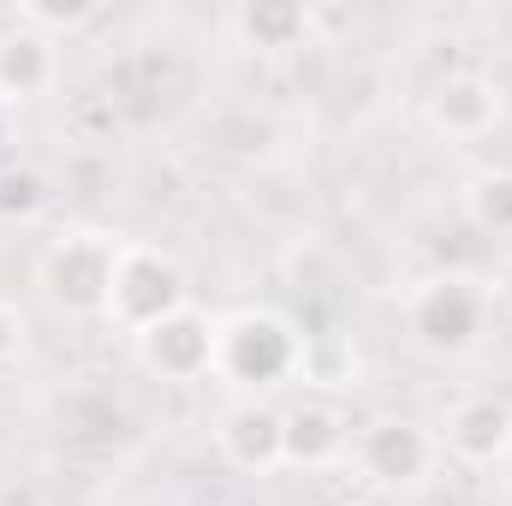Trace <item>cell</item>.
I'll list each match as a JSON object with an SVG mask.
<instances>
[{
    "label": "cell",
    "instance_id": "6da1fadb",
    "mask_svg": "<svg viewBox=\"0 0 512 506\" xmlns=\"http://www.w3.org/2000/svg\"><path fill=\"white\" fill-rule=\"evenodd\" d=\"M120 239L102 227H66L36 256V286L60 316H108L114 298V268H120Z\"/></svg>",
    "mask_w": 512,
    "mask_h": 506
},
{
    "label": "cell",
    "instance_id": "7a4b0ae2",
    "mask_svg": "<svg viewBox=\"0 0 512 506\" xmlns=\"http://www.w3.org/2000/svg\"><path fill=\"white\" fill-rule=\"evenodd\" d=\"M304 364V340L280 310H233L227 322H215V376L233 387H280Z\"/></svg>",
    "mask_w": 512,
    "mask_h": 506
},
{
    "label": "cell",
    "instance_id": "3957f363",
    "mask_svg": "<svg viewBox=\"0 0 512 506\" xmlns=\"http://www.w3.org/2000/svg\"><path fill=\"white\" fill-rule=\"evenodd\" d=\"M191 304V286H185V268L155 245H126L120 251V268H114V298H108V316L126 328V334H143L155 322H167L173 310Z\"/></svg>",
    "mask_w": 512,
    "mask_h": 506
},
{
    "label": "cell",
    "instance_id": "277c9868",
    "mask_svg": "<svg viewBox=\"0 0 512 506\" xmlns=\"http://www.w3.org/2000/svg\"><path fill=\"white\" fill-rule=\"evenodd\" d=\"M405 322L423 352H441V358L471 352L483 334V292L471 280H429V286H417Z\"/></svg>",
    "mask_w": 512,
    "mask_h": 506
},
{
    "label": "cell",
    "instance_id": "5b68a950",
    "mask_svg": "<svg viewBox=\"0 0 512 506\" xmlns=\"http://www.w3.org/2000/svg\"><path fill=\"white\" fill-rule=\"evenodd\" d=\"M435 453H441V441H435L429 423H417V417H382V423H370L364 441H358V465H364V477L382 483V489H411V483H423V477L435 471Z\"/></svg>",
    "mask_w": 512,
    "mask_h": 506
},
{
    "label": "cell",
    "instance_id": "8992f818",
    "mask_svg": "<svg viewBox=\"0 0 512 506\" xmlns=\"http://www.w3.org/2000/svg\"><path fill=\"white\" fill-rule=\"evenodd\" d=\"M137 358H143V370L161 381H197L215 370V322L197 310V304H185V310H173L167 322H155V328H143L137 334Z\"/></svg>",
    "mask_w": 512,
    "mask_h": 506
},
{
    "label": "cell",
    "instance_id": "52a82bcc",
    "mask_svg": "<svg viewBox=\"0 0 512 506\" xmlns=\"http://www.w3.org/2000/svg\"><path fill=\"white\" fill-rule=\"evenodd\" d=\"M507 114V96L489 72H447L435 90H429V126L453 143H471V137H489Z\"/></svg>",
    "mask_w": 512,
    "mask_h": 506
},
{
    "label": "cell",
    "instance_id": "ba28073f",
    "mask_svg": "<svg viewBox=\"0 0 512 506\" xmlns=\"http://www.w3.org/2000/svg\"><path fill=\"white\" fill-rule=\"evenodd\" d=\"M215 447H221V459H227L233 471H245V477L280 471V465H286V459H280V411H274L268 399H239V405H227L221 423H215Z\"/></svg>",
    "mask_w": 512,
    "mask_h": 506
},
{
    "label": "cell",
    "instance_id": "9c48e42d",
    "mask_svg": "<svg viewBox=\"0 0 512 506\" xmlns=\"http://www.w3.org/2000/svg\"><path fill=\"white\" fill-rule=\"evenodd\" d=\"M346 453V411L334 399H298L280 411V459L292 471H328Z\"/></svg>",
    "mask_w": 512,
    "mask_h": 506
},
{
    "label": "cell",
    "instance_id": "30bf717a",
    "mask_svg": "<svg viewBox=\"0 0 512 506\" xmlns=\"http://www.w3.org/2000/svg\"><path fill=\"white\" fill-rule=\"evenodd\" d=\"M447 453L465 459V465H501L512 453V405L495 399V393L465 399L447 417Z\"/></svg>",
    "mask_w": 512,
    "mask_h": 506
},
{
    "label": "cell",
    "instance_id": "8fae6325",
    "mask_svg": "<svg viewBox=\"0 0 512 506\" xmlns=\"http://www.w3.org/2000/svg\"><path fill=\"white\" fill-rule=\"evenodd\" d=\"M54 72H60V60L42 30H30V24L0 30V102H30V96L54 90Z\"/></svg>",
    "mask_w": 512,
    "mask_h": 506
},
{
    "label": "cell",
    "instance_id": "7c38bea8",
    "mask_svg": "<svg viewBox=\"0 0 512 506\" xmlns=\"http://www.w3.org/2000/svg\"><path fill=\"white\" fill-rule=\"evenodd\" d=\"M233 30L245 36V48L286 54V48H304V36H310V6H298V0H251V6L233 12Z\"/></svg>",
    "mask_w": 512,
    "mask_h": 506
},
{
    "label": "cell",
    "instance_id": "4fadbf2b",
    "mask_svg": "<svg viewBox=\"0 0 512 506\" xmlns=\"http://www.w3.org/2000/svg\"><path fill=\"white\" fill-rule=\"evenodd\" d=\"M465 215H471V227L512 239V167H489L465 185Z\"/></svg>",
    "mask_w": 512,
    "mask_h": 506
},
{
    "label": "cell",
    "instance_id": "5bb4252c",
    "mask_svg": "<svg viewBox=\"0 0 512 506\" xmlns=\"http://www.w3.org/2000/svg\"><path fill=\"white\" fill-rule=\"evenodd\" d=\"M90 18H96L90 0H24V6H18V24L42 30L48 42H54V30H78V24H90Z\"/></svg>",
    "mask_w": 512,
    "mask_h": 506
},
{
    "label": "cell",
    "instance_id": "9a60e30c",
    "mask_svg": "<svg viewBox=\"0 0 512 506\" xmlns=\"http://www.w3.org/2000/svg\"><path fill=\"white\" fill-rule=\"evenodd\" d=\"M42 197H48V191H42V173H36V167H6V173H0V215H18V221H24V215L42 209Z\"/></svg>",
    "mask_w": 512,
    "mask_h": 506
},
{
    "label": "cell",
    "instance_id": "2e32d148",
    "mask_svg": "<svg viewBox=\"0 0 512 506\" xmlns=\"http://www.w3.org/2000/svg\"><path fill=\"white\" fill-rule=\"evenodd\" d=\"M18 352H24V316H18V304L0 298V370H6Z\"/></svg>",
    "mask_w": 512,
    "mask_h": 506
},
{
    "label": "cell",
    "instance_id": "e0dca14e",
    "mask_svg": "<svg viewBox=\"0 0 512 506\" xmlns=\"http://www.w3.org/2000/svg\"><path fill=\"white\" fill-rule=\"evenodd\" d=\"M495 304H501V310H512V256L495 268Z\"/></svg>",
    "mask_w": 512,
    "mask_h": 506
},
{
    "label": "cell",
    "instance_id": "ac0fdd59",
    "mask_svg": "<svg viewBox=\"0 0 512 506\" xmlns=\"http://www.w3.org/2000/svg\"><path fill=\"white\" fill-rule=\"evenodd\" d=\"M6 126H12V114H6V102H0V143H6Z\"/></svg>",
    "mask_w": 512,
    "mask_h": 506
},
{
    "label": "cell",
    "instance_id": "d6986e66",
    "mask_svg": "<svg viewBox=\"0 0 512 506\" xmlns=\"http://www.w3.org/2000/svg\"><path fill=\"white\" fill-rule=\"evenodd\" d=\"M501 465H507V477H512V453H507V459H501Z\"/></svg>",
    "mask_w": 512,
    "mask_h": 506
}]
</instances>
